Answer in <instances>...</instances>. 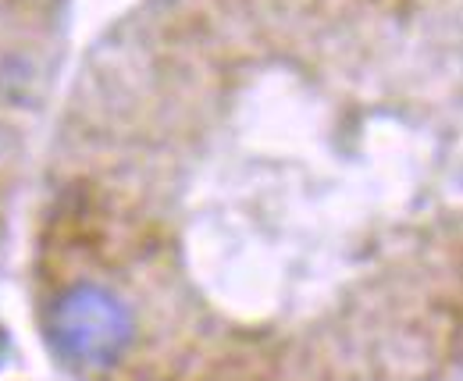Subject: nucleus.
Returning <instances> with one entry per match:
<instances>
[{"label": "nucleus", "instance_id": "nucleus-1", "mask_svg": "<svg viewBox=\"0 0 463 381\" xmlns=\"http://www.w3.org/2000/svg\"><path fill=\"white\" fill-rule=\"evenodd\" d=\"M47 335L61 357L75 367H111L132 346L136 321L128 303L93 281L64 289L51 303Z\"/></svg>", "mask_w": 463, "mask_h": 381}]
</instances>
